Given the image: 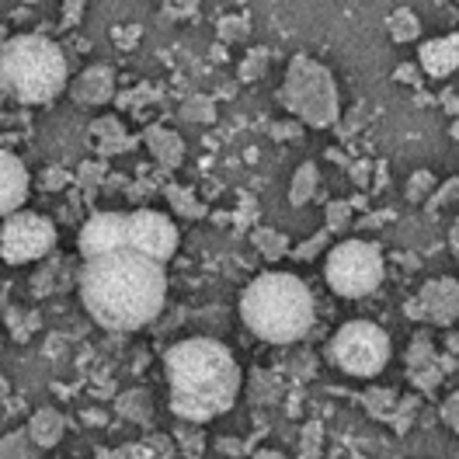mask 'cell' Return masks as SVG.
I'll list each match as a JSON object with an SVG mask.
<instances>
[{"label":"cell","mask_w":459,"mask_h":459,"mask_svg":"<svg viewBox=\"0 0 459 459\" xmlns=\"http://www.w3.org/2000/svg\"><path fill=\"white\" fill-rule=\"evenodd\" d=\"M223 31H227V35H244L247 25H244V22H237V18H230L227 25H223Z\"/></svg>","instance_id":"obj_30"},{"label":"cell","mask_w":459,"mask_h":459,"mask_svg":"<svg viewBox=\"0 0 459 459\" xmlns=\"http://www.w3.org/2000/svg\"><path fill=\"white\" fill-rule=\"evenodd\" d=\"M456 195H459V178H453V181H449V185H446V188H442V192H438L429 205H431V209H438V205H446V202L456 199Z\"/></svg>","instance_id":"obj_29"},{"label":"cell","mask_w":459,"mask_h":459,"mask_svg":"<svg viewBox=\"0 0 459 459\" xmlns=\"http://www.w3.org/2000/svg\"><path fill=\"white\" fill-rule=\"evenodd\" d=\"M59 429H63V421H59L56 414H49V411H42V414L31 421V435H35L42 446H53L59 438Z\"/></svg>","instance_id":"obj_20"},{"label":"cell","mask_w":459,"mask_h":459,"mask_svg":"<svg viewBox=\"0 0 459 459\" xmlns=\"http://www.w3.org/2000/svg\"><path fill=\"white\" fill-rule=\"evenodd\" d=\"M418 63L429 77H449L459 70V31L453 35H442V39H431L418 49Z\"/></svg>","instance_id":"obj_14"},{"label":"cell","mask_w":459,"mask_h":459,"mask_svg":"<svg viewBox=\"0 0 459 459\" xmlns=\"http://www.w3.org/2000/svg\"><path fill=\"white\" fill-rule=\"evenodd\" d=\"M255 244H258V251L268 261H279L289 255V240L282 233H275V230H258V233H255Z\"/></svg>","instance_id":"obj_19"},{"label":"cell","mask_w":459,"mask_h":459,"mask_svg":"<svg viewBox=\"0 0 459 459\" xmlns=\"http://www.w3.org/2000/svg\"><path fill=\"white\" fill-rule=\"evenodd\" d=\"M171 407L185 421H212L237 403L240 369L227 344L212 338H188L168 351Z\"/></svg>","instance_id":"obj_2"},{"label":"cell","mask_w":459,"mask_h":459,"mask_svg":"<svg viewBox=\"0 0 459 459\" xmlns=\"http://www.w3.org/2000/svg\"><path fill=\"white\" fill-rule=\"evenodd\" d=\"M108 87H112L108 70H91V74H84V81H81V98H105Z\"/></svg>","instance_id":"obj_21"},{"label":"cell","mask_w":459,"mask_h":459,"mask_svg":"<svg viewBox=\"0 0 459 459\" xmlns=\"http://www.w3.org/2000/svg\"><path fill=\"white\" fill-rule=\"evenodd\" d=\"M150 146L157 150V157H160L168 168H174V164L181 160V140L171 136V133H164V129H153V133H150Z\"/></svg>","instance_id":"obj_17"},{"label":"cell","mask_w":459,"mask_h":459,"mask_svg":"<svg viewBox=\"0 0 459 459\" xmlns=\"http://www.w3.org/2000/svg\"><path fill=\"white\" fill-rule=\"evenodd\" d=\"M29 199V171L25 164L0 150V216H11L22 209V202Z\"/></svg>","instance_id":"obj_12"},{"label":"cell","mask_w":459,"mask_h":459,"mask_svg":"<svg viewBox=\"0 0 459 459\" xmlns=\"http://www.w3.org/2000/svg\"><path fill=\"white\" fill-rule=\"evenodd\" d=\"M126 247H133V251L146 255L150 261L164 264L178 251V227L164 212H153V209L129 212L126 216Z\"/></svg>","instance_id":"obj_9"},{"label":"cell","mask_w":459,"mask_h":459,"mask_svg":"<svg viewBox=\"0 0 459 459\" xmlns=\"http://www.w3.org/2000/svg\"><path fill=\"white\" fill-rule=\"evenodd\" d=\"M258 459H286V456H279V453H272V449H261Z\"/></svg>","instance_id":"obj_34"},{"label":"cell","mask_w":459,"mask_h":459,"mask_svg":"<svg viewBox=\"0 0 459 459\" xmlns=\"http://www.w3.org/2000/svg\"><path fill=\"white\" fill-rule=\"evenodd\" d=\"M282 105L314 129L334 126L342 105H338V84L331 70L314 56H292L286 84H282Z\"/></svg>","instance_id":"obj_5"},{"label":"cell","mask_w":459,"mask_h":459,"mask_svg":"<svg viewBox=\"0 0 459 459\" xmlns=\"http://www.w3.org/2000/svg\"><path fill=\"white\" fill-rule=\"evenodd\" d=\"M240 316L268 344H292L314 327V296L289 272H264L240 296Z\"/></svg>","instance_id":"obj_3"},{"label":"cell","mask_w":459,"mask_h":459,"mask_svg":"<svg viewBox=\"0 0 459 459\" xmlns=\"http://www.w3.org/2000/svg\"><path fill=\"white\" fill-rule=\"evenodd\" d=\"M394 355L390 334L383 327H376L373 320H348L338 327V334L327 344V359L355 379H373L386 369Z\"/></svg>","instance_id":"obj_6"},{"label":"cell","mask_w":459,"mask_h":459,"mask_svg":"<svg viewBox=\"0 0 459 459\" xmlns=\"http://www.w3.org/2000/svg\"><path fill=\"white\" fill-rule=\"evenodd\" d=\"M362 401L369 407V414L383 418V421H390L394 411H397V394H394V390H366Z\"/></svg>","instance_id":"obj_18"},{"label":"cell","mask_w":459,"mask_h":459,"mask_svg":"<svg viewBox=\"0 0 459 459\" xmlns=\"http://www.w3.org/2000/svg\"><path fill=\"white\" fill-rule=\"evenodd\" d=\"M261 66H268V53H255V56L247 59V66H244V81H255L261 74Z\"/></svg>","instance_id":"obj_28"},{"label":"cell","mask_w":459,"mask_h":459,"mask_svg":"<svg viewBox=\"0 0 459 459\" xmlns=\"http://www.w3.org/2000/svg\"><path fill=\"white\" fill-rule=\"evenodd\" d=\"M303 459H316V453H320V438H324V431H320V425H307V431H303Z\"/></svg>","instance_id":"obj_25"},{"label":"cell","mask_w":459,"mask_h":459,"mask_svg":"<svg viewBox=\"0 0 459 459\" xmlns=\"http://www.w3.org/2000/svg\"><path fill=\"white\" fill-rule=\"evenodd\" d=\"M56 244V230L46 216L35 212H11L0 230V255L11 264L42 258Z\"/></svg>","instance_id":"obj_8"},{"label":"cell","mask_w":459,"mask_h":459,"mask_svg":"<svg viewBox=\"0 0 459 459\" xmlns=\"http://www.w3.org/2000/svg\"><path fill=\"white\" fill-rule=\"evenodd\" d=\"M324 279L344 299L369 296L383 282V255L373 240H359V237L334 244L324 264Z\"/></svg>","instance_id":"obj_7"},{"label":"cell","mask_w":459,"mask_h":459,"mask_svg":"<svg viewBox=\"0 0 459 459\" xmlns=\"http://www.w3.org/2000/svg\"><path fill=\"white\" fill-rule=\"evenodd\" d=\"M0 84L29 105H46L66 87V56L42 35H18L0 49Z\"/></svg>","instance_id":"obj_4"},{"label":"cell","mask_w":459,"mask_h":459,"mask_svg":"<svg viewBox=\"0 0 459 459\" xmlns=\"http://www.w3.org/2000/svg\"><path fill=\"white\" fill-rule=\"evenodd\" d=\"M351 223V205L348 202H331L327 205V233L334 237V233H344Z\"/></svg>","instance_id":"obj_23"},{"label":"cell","mask_w":459,"mask_h":459,"mask_svg":"<svg viewBox=\"0 0 459 459\" xmlns=\"http://www.w3.org/2000/svg\"><path fill=\"white\" fill-rule=\"evenodd\" d=\"M442 418H446V425H449V429L459 431V394H453L449 401L442 403Z\"/></svg>","instance_id":"obj_27"},{"label":"cell","mask_w":459,"mask_h":459,"mask_svg":"<svg viewBox=\"0 0 459 459\" xmlns=\"http://www.w3.org/2000/svg\"><path fill=\"white\" fill-rule=\"evenodd\" d=\"M449 247H453V255L459 258V220L453 223V230H449Z\"/></svg>","instance_id":"obj_31"},{"label":"cell","mask_w":459,"mask_h":459,"mask_svg":"<svg viewBox=\"0 0 459 459\" xmlns=\"http://www.w3.org/2000/svg\"><path fill=\"white\" fill-rule=\"evenodd\" d=\"M118 247H126V216L122 212L91 216L84 230H81V255H84V261L118 251Z\"/></svg>","instance_id":"obj_11"},{"label":"cell","mask_w":459,"mask_h":459,"mask_svg":"<svg viewBox=\"0 0 459 459\" xmlns=\"http://www.w3.org/2000/svg\"><path fill=\"white\" fill-rule=\"evenodd\" d=\"M431 188H435V174L431 171H414L411 174V181H407V199L411 202H425L431 195Z\"/></svg>","instance_id":"obj_22"},{"label":"cell","mask_w":459,"mask_h":459,"mask_svg":"<svg viewBox=\"0 0 459 459\" xmlns=\"http://www.w3.org/2000/svg\"><path fill=\"white\" fill-rule=\"evenodd\" d=\"M407 373H411V383H418V390H425V394L438 390L442 369L435 362V348H431L429 334H418L407 348Z\"/></svg>","instance_id":"obj_13"},{"label":"cell","mask_w":459,"mask_h":459,"mask_svg":"<svg viewBox=\"0 0 459 459\" xmlns=\"http://www.w3.org/2000/svg\"><path fill=\"white\" fill-rule=\"evenodd\" d=\"M418 314L429 324L449 327L459 320V282L456 279H431L418 292Z\"/></svg>","instance_id":"obj_10"},{"label":"cell","mask_w":459,"mask_h":459,"mask_svg":"<svg viewBox=\"0 0 459 459\" xmlns=\"http://www.w3.org/2000/svg\"><path fill=\"white\" fill-rule=\"evenodd\" d=\"M327 244H331V233H327V230H320V233H314V237H310L303 247H296L292 255H296L299 261H310V258H316V255H320Z\"/></svg>","instance_id":"obj_24"},{"label":"cell","mask_w":459,"mask_h":459,"mask_svg":"<svg viewBox=\"0 0 459 459\" xmlns=\"http://www.w3.org/2000/svg\"><path fill=\"white\" fill-rule=\"evenodd\" d=\"M414 407H418V397H407L403 403H397V411H394V418H390V421L397 425V431L407 429V421L414 418Z\"/></svg>","instance_id":"obj_26"},{"label":"cell","mask_w":459,"mask_h":459,"mask_svg":"<svg viewBox=\"0 0 459 459\" xmlns=\"http://www.w3.org/2000/svg\"><path fill=\"white\" fill-rule=\"evenodd\" d=\"M81 299L87 314L108 331H140L164 310L168 275L164 264L133 247L87 258L81 272Z\"/></svg>","instance_id":"obj_1"},{"label":"cell","mask_w":459,"mask_h":459,"mask_svg":"<svg viewBox=\"0 0 459 459\" xmlns=\"http://www.w3.org/2000/svg\"><path fill=\"white\" fill-rule=\"evenodd\" d=\"M386 29H390V39H394V42H414V39L421 35V22H418L414 11L397 7V11L386 18Z\"/></svg>","instance_id":"obj_16"},{"label":"cell","mask_w":459,"mask_h":459,"mask_svg":"<svg viewBox=\"0 0 459 459\" xmlns=\"http://www.w3.org/2000/svg\"><path fill=\"white\" fill-rule=\"evenodd\" d=\"M397 81H407V84H414V81H418V77H414V66H401V70H397Z\"/></svg>","instance_id":"obj_32"},{"label":"cell","mask_w":459,"mask_h":459,"mask_svg":"<svg viewBox=\"0 0 459 459\" xmlns=\"http://www.w3.org/2000/svg\"><path fill=\"white\" fill-rule=\"evenodd\" d=\"M446 101H449V105H446V108H449V112L456 115V112H459V98H456V94H449V98H446Z\"/></svg>","instance_id":"obj_33"},{"label":"cell","mask_w":459,"mask_h":459,"mask_svg":"<svg viewBox=\"0 0 459 459\" xmlns=\"http://www.w3.org/2000/svg\"><path fill=\"white\" fill-rule=\"evenodd\" d=\"M316 192H320V171H316L314 160H307L299 171L292 174V181H289V202L292 205H307Z\"/></svg>","instance_id":"obj_15"}]
</instances>
